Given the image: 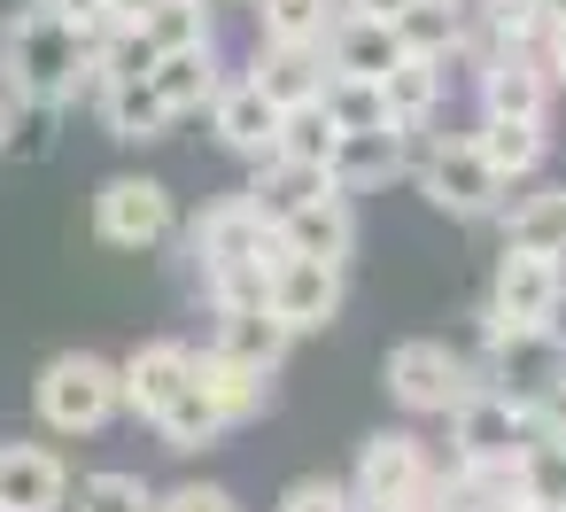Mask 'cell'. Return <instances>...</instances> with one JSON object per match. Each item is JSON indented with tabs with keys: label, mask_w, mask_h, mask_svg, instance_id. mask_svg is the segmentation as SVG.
Listing matches in <instances>:
<instances>
[{
	"label": "cell",
	"mask_w": 566,
	"mask_h": 512,
	"mask_svg": "<svg viewBox=\"0 0 566 512\" xmlns=\"http://www.w3.org/2000/svg\"><path fill=\"white\" fill-rule=\"evenodd\" d=\"M473 9V32L489 48H543V9L535 0H465Z\"/></svg>",
	"instance_id": "31"
},
{
	"label": "cell",
	"mask_w": 566,
	"mask_h": 512,
	"mask_svg": "<svg viewBox=\"0 0 566 512\" xmlns=\"http://www.w3.org/2000/svg\"><path fill=\"white\" fill-rule=\"evenodd\" d=\"M63 512H156V489L140 481V473H86V481H71V504Z\"/></svg>",
	"instance_id": "32"
},
{
	"label": "cell",
	"mask_w": 566,
	"mask_h": 512,
	"mask_svg": "<svg viewBox=\"0 0 566 512\" xmlns=\"http://www.w3.org/2000/svg\"><path fill=\"white\" fill-rule=\"evenodd\" d=\"M210 349L272 380V373H280V357L295 349V334H287L264 303H241V311H210Z\"/></svg>",
	"instance_id": "16"
},
{
	"label": "cell",
	"mask_w": 566,
	"mask_h": 512,
	"mask_svg": "<svg viewBox=\"0 0 566 512\" xmlns=\"http://www.w3.org/2000/svg\"><path fill=\"white\" fill-rule=\"evenodd\" d=\"M465 32H473V9H465V0H411V9L396 17L403 55H427V63H450V55L465 48Z\"/></svg>",
	"instance_id": "23"
},
{
	"label": "cell",
	"mask_w": 566,
	"mask_h": 512,
	"mask_svg": "<svg viewBox=\"0 0 566 512\" xmlns=\"http://www.w3.org/2000/svg\"><path fill=\"white\" fill-rule=\"evenodd\" d=\"M94 233H102L109 249H164V241L179 233V202H171L164 179L117 171V179H102V195H94Z\"/></svg>",
	"instance_id": "8"
},
{
	"label": "cell",
	"mask_w": 566,
	"mask_h": 512,
	"mask_svg": "<svg viewBox=\"0 0 566 512\" xmlns=\"http://www.w3.org/2000/svg\"><path fill=\"white\" fill-rule=\"evenodd\" d=\"M272 264H280V233H272V218H264L249 195H218V202L195 218V272H202L210 311L264 303Z\"/></svg>",
	"instance_id": "1"
},
{
	"label": "cell",
	"mask_w": 566,
	"mask_h": 512,
	"mask_svg": "<svg viewBox=\"0 0 566 512\" xmlns=\"http://www.w3.org/2000/svg\"><path fill=\"white\" fill-rule=\"evenodd\" d=\"M0 71H9V94L24 109H71L86 94V24L55 17L48 0L0 32Z\"/></svg>",
	"instance_id": "2"
},
{
	"label": "cell",
	"mask_w": 566,
	"mask_h": 512,
	"mask_svg": "<svg viewBox=\"0 0 566 512\" xmlns=\"http://www.w3.org/2000/svg\"><path fill=\"white\" fill-rule=\"evenodd\" d=\"M272 233H280V249H287V257L349 264V249H357V202H349V195H334V187H318L311 202L280 210V218H272Z\"/></svg>",
	"instance_id": "11"
},
{
	"label": "cell",
	"mask_w": 566,
	"mask_h": 512,
	"mask_svg": "<svg viewBox=\"0 0 566 512\" xmlns=\"http://www.w3.org/2000/svg\"><path fill=\"white\" fill-rule=\"evenodd\" d=\"M249 86L287 117V109H311L326 94V48H256L249 55Z\"/></svg>",
	"instance_id": "17"
},
{
	"label": "cell",
	"mask_w": 566,
	"mask_h": 512,
	"mask_svg": "<svg viewBox=\"0 0 566 512\" xmlns=\"http://www.w3.org/2000/svg\"><path fill=\"white\" fill-rule=\"evenodd\" d=\"M71 466L48 442H0V512H63Z\"/></svg>",
	"instance_id": "12"
},
{
	"label": "cell",
	"mask_w": 566,
	"mask_h": 512,
	"mask_svg": "<svg viewBox=\"0 0 566 512\" xmlns=\"http://www.w3.org/2000/svg\"><path fill=\"white\" fill-rule=\"evenodd\" d=\"M133 32L164 63V55H187V48H218V9H210V0H156Z\"/></svg>",
	"instance_id": "22"
},
{
	"label": "cell",
	"mask_w": 566,
	"mask_h": 512,
	"mask_svg": "<svg viewBox=\"0 0 566 512\" xmlns=\"http://www.w3.org/2000/svg\"><path fill=\"white\" fill-rule=\"evenodd\" d=\"M156 512H241V504H233V489H218V481H179L171 497H156Z\"/></svg>",
	"instance_id": "34"
},
{
	"label": "cell",
	"mask_w": 566,
	"mask_h": 512,
	"mask_svg": "<svg viewBox=\"0 0 566 512\" xmlns=\"http://www.w3.org/2000/svg\"><path fill=\"white\" fill-rule=\"evenodd\" d=\"M535 55H543L551 86H566V17H558V24H543V48H535Z\"/></svg>",
	"instance_id": "35"
},
{
	"label": "cell",
	"mask_w": 566,
	"mask_h": 512,
	"mask_svg": "<svg viewBox=\"0 0 566 512\" xmlns=\"http://www.w3.org/2000/svg\"><path fill=\"white\" fill-rule=\"evenodd\" d=\"M32 404H40V427H48V435L86 442V435H102V427L125 411V380H117L109 357H94V349H63V357L40 365Z\"/></svg>",
	"instance_id": "3"
},
{
	"label": "cell",
	"mask_w": 566,
	"mask_h": 512,
	"mask_svg": "<svg viewBox=\"0 0 566 512\" xmlns=\"http://www.w3.org/2000/svg\"><path fill=\"white\" fill-rule=\"evenodd\" d=\"M94 102H102V125H109L117 140H164V133H171V109H164L156 79H117V86H102Z\"/></svg>",
	"instance_id": "27"
},
{
	"label": "cell",
	"mask_w": 566,
	"mask_h": 512,
	"mask_svg": "<svg viewBox=\"0 0 566 512\" xmlns=\"http://www.w3.org/2000/svg\"><path fill=\"white\" fill-rule=\"evenodd\" d=\"M195 388L218 404L226 427H249V419L264 411V373H249V365H233V357H218V349H195Z\"/></svg>",
	"instance_id": "25"
},
{
	"label": "cell",
	"mask_w": 566,
	"mask_h": 512,
	"mask_svg": "<svg viewBox=\"0 0 566 512\" xmlns=\"http://www.w3.org/2000/svg\"><path fill=\"white\" fill-rule=\"evenodd\" d=\"M210 9H256V0H210Z\"/></svg>",
	"instance_id": "42"
},
{
	"label": "cell",
	"mask_w": 566,
	"mask_h": 512,
	"mask_svg": "<svg viewBox=\"0 0 566 512\" xmlns=\"http://www.w3.org/2000/svg\"><path fill=\"white\" fill-rule=\"evenodd\" d=\"M411 9V0H342V17H380V24H396Z\"/></svg>",
	"instance_id": "37"
},
{
	"label": "cell",
	"mask_w": 566,
	"mask_h": 512,
	"mask_svg": "<svg viewBox=\"0 0 566 512\" xmlns=\"http://www.w3.org/2000/svg\"><path fill=\"white\" fill-rule=\"evenodd\" d=\"M380 94H388V125H434V109H442V94H450V63L403 55V63L380 79Z\"/></svg>",
	"instance_id": "24"
},
{
	"label": "cell",
	"mask_w": 566,
	"mask_h": 512,
	"mask_svg": "<svg viewBox=\"0 0 566 512\" xmlns=\"http://www.w3.org/2000/svg\"><path fill=\"white\" fill-rule=\"evenodd\" d=\"M156 435H164V450H210L218 435H233L226 419H218V404L195 388V373H187V388L164 404V419H156Z\"/></svg>",
	"instance_id": "29"
},
{
	"label": "cell",
	"mask_w": 566,
	"mask_h": 512,
	"mask_svg": "<svg viewBox=\"0 0 566 512\" xmlns=\"http://www.w3.org/2000/svg\"><path fill=\"white\" fill-rule=\"evenodd\" d=\"M280 512H349V481H334V473H303V481L280 497Z\"/></svg>",
	"instance_id": "33"
},
{
	"label": "cell",
	"mask_w": 566,
	"mask_h": 512,
	"mask_svg": "<svg viewBox=\"0 0 566 512\" xmlns=\"http://www.w3.org/2000/svg\"><path fill=\"white\" fill-rule=\"evenodd\" d=\"M465 140L481 148V164H489L504 187L535 179V171H543V156H551V133H543V125H520V117H481Z\"/></svg>",
	"instance_id": "20"
},
{
	"label": "cell",
	"mask_w": 566,
	"mask_h": 512,
	"mask_svg": "<svg viewBox=\"0 0 566 512\" xmlns=\"http://www.w3.org/2000/svg\"><path fill=\"white\" fill-rule=\"evenodd\" d=\"M380 380H388V396H396L411 419H450L489 373H481L465 349H450V342H396L388 365H380Z\"/></svg>",
	"instance_id": "5"
},
{
	"label": "cell",
	"mask_w": 566,
	"mask_h": 512,
	"mask_svg": "<svg viewBox=\"0 0 566 512\" xmlns=\"http://www.w3.org/2000/svg\"><path fill=\"white\" fill-rule=\"evenodd\" d=\"M504 226V249H535V257H566V187H535V195H512L496 210Z\"/></svg>",
	"instance_id": "21"
},
{
	"label": "cell",
	"mask_w": 566,
	"mask_h": 512,
	"mask_svg": "<svg viewBox=\"0 0 566 512\" xmlns=\"http://www.w3.org/2000/svg\"><path fill=\"white\" fill-rule=\"evenodd\" d=\"M187 373H195V349H187V342H140V349L117 365V380H125V411L156 427L164 404L187 388Z\"/></svg>",
	"instance_id": "15"
},
{
	"label": "cell",
	"mask_w": 566,
	"mask_h": 512,
	"mask_svg": "<svg viewBox=\"0 0 566 512\" xmlns=\"http://www.w3.org/2000/svg\"><path fill=\"white\" fill-rule=\"evenodd\" d=\"M566 311V257H535V249H504L489 303H481V334H551Z\"/></svg>",
	"instance_id": "4"
},
{
	"label": "cell",
	"mask_w": 566,
	"mask_h": 512,
	"mask_svg": "<svg viewBox=\"0 0 566 512\" xmlns=\"http://www.w3.org/2000/svg\"><path fill=\"white\" fill-rule=\"evenodd\" d=\"M349 512H427V504H357V497H349Z\"/></svg>",
	"instance_id": "40"
},
{
	"label": "cell",
	"mask_w": 566,
	"mask_h": 512,
	"mask_svg": "<svg viewBox=\"0 0 566 512\" xmlns=\"http://www.w3.org/2000/svg\"><path fill=\"white\" fill-rule=\"evenodd\" d=\"M342 0H256V48H326Z\"/></svg>",
	"instance_id": "26"
},
{
	"label": "cell",
	"mask_w": 566,
	"mask_h": 512,
	"mask_svg": "<svg viewBox=\"0 0 566 512\" xmlns=\"http://www.w3.org/2000/svg\"><path fill=\"white\" fill-rule=\"evenodd\" d=\"M148 9H156V0H109V24H125V32H133Z\"/></svg>",
	"instance_id": "38"
},
{
	"label": "cell",
	"mask_w": 566,
	"mask_h": 512,
	"mask_svg": "<svg viewBox=\"0 0 566 512\" xmlns=\"http://www.w3.org/2000/svg\"><path fill=\"white\" fill-rule=\"evenodd\" d=\"M55 17H71V24H109V0H48Z\"/></svg>",
	"instance_id": "36"
},
{
	"label": "cell",
	"mask_w": 566,
	"mask_h": 512,
	"mask_svg": "<svg viewBox=\"0 0 566 512\" xmlns=\"http://www.w3.org/2000/svg\"><path fill=\"white\" fill-rule=\"evenodd\" d=\"M318 109H326L342 133H373V125H388V94H380V79H342V71H326Z\"/></svg>",
	"instance_id": "30"
},
{
	"label": "cell",
	"mask_w": 566,
	"mask_h": 512,
	"mask_svg": "<svg viewBox=\"0 0 566 512\" xmlns=\"http://www.w3.org/2000/svg\"><path fill=\"white\" fill-rule=\"evenodd\" d=\"M473 94H481V117H520V125H543L551 109V71L535 48H489V63L473 71Z\"/></svg>",
	"instance_id": "10"
},
{
	"label": "cell",
	"mask_w": 566,
	"mask_h": 512,
	"mask_svg": "<svg viewBox=\"0 0 566 512\" xmlns=\"http://www.w3.org/2000/svg\"><path fill=\"white\" fill-rule=\"evenodd\" d=\"M396 63H403L396 24H380V17H334V32H326V71H342V79H388Z\"/></svg>",
	"instance_id": "18"
},
{
	"label": "cell",
	"mask_w": 566,
	"mask_h": 512,
	"mask_svg": "<svg viewBox=\"0 0 566 512\" xmlns=\"http://www.w3.org/2000/svg\"><path fill=\"white\" fill-rule=\"evenodd\" d=\"M434 450L411 435V427H388L357 450V473H349V497L357 504H434Z\"/></svg>",
	"instance_id": "7"
},
{
	"label": "cell",
	"mask_w": 566,
	"mask_h": 512,
	"mask_svg": "<svg viewBox=\"0 0 566 512\" xmlns=\"http://www.w3.org/2000/svg\"><path fill=\"white\" fill-rule=\"evenodd\" d=\"M411 179H419V195H427L442 218H465V226H481V218H496V210L512 202V187L481 164L473 140H427V156L411 164Z\"/></svg>",
	"instance_id": "6"
},
{
	"label": "cell",
	"mask_w": 566,
	"mask_h": 512,
	"mask_svg": "<svg viewBox=\"0 0 566 512\" xmlns=\"http://www.w3.org/2000/svg\"><path fill=\"white\" fill-rule=\"evenodd\" d=\"M210 133H218V148H226V156L264 164V156H272V140H280V109L249 86V71H233V79L218 86V102H210Z\"/></svg>",
	"instance_id": "13"
},
{
	"label": "cell",
	"mask_w": 566,
	"mask_h": 512,
	"mask_svg": "<svg viewBox=\"0 0 566 512\" xmlns=\"http://www.w3.org/2000/svg\"><path fill=\"white\" fill-rule=\"evenodd\" d=\"M17 140V109H9V94H0V148Z\"/></svg>",
	"instance_id": "39"
},
{
	"label": "cell",
	"mask_w": 566,
	"mask_h": 512,
	"mask_svg": "<svg viewBox=\"0 0 566 512\" xmlns=\"http://www.w3.org/2000/svg\"><path fill=\"white\" fill-rule=\"evenodd\" d=\"M264 311H272L287 334L334 326V318H342V264H326V257H287V249H280V264H272V280H264Z\"/></svg>",
	"instance_id": "9"
},
{
	"label": "cell",
	"mask_w": 566,
	"mask_h": 512,
	"mask_svg": "<svg viewBox=\"0 0 566 512\" xmlns=\"http://www.w3.org/2000/svg\"><path fill=\"white\" fill-rule=\"evenodd\" d=\"M334 140H342V125H334L318 102H311V109H287V117H280V140H272V164H295V171H318V179H326Z\"/></svg>",
	"instance_id": "28"
},
{
	"label": "cell",
	"mask_w": 566,
	"mask_h": 512,
	"mask_svg": "<svg viewBox=\"0 0 566 512\" xmlns=\"http://www.w3.org/2000/svg\"><path fill=\"white\" fill-rule=\"evenodd\" d=\"M388 179H403V125H373V133H342L334 140V156H326V187L334 195H373V187H388Z\"/></svg>",
	"instance_id": "14"
},
{
	"label": "cell",
	"mask_w": 566,
	"mask_h": 512,
	"mask_svg": "<svg viewBox=\"0 0 566 512\" xmlns=\"http://www.w3.org/2000/svg\"><path fill=\"white\" fill-rule=\"evenodd\" d=\"M558 512H566V504H558Z\"/></svg>",
	"instance_id": "43"
},
{
	"label": "cell",
	"mask_w": 566,
	"mask_h": 512,
	"mask_svg": "<svg viewBox=\"0 0 566 512\" xmlns=\"http://www.w3.org/2000/svg\"><path fill=\"white\" fill-rule=\"evenodd\" d=\"M148 79H156V94H164V109H171V125H179V117H202L233 71L218 63V48H187V55H164Z\"/></svg>",
	"instance_id": "19"
},
{
	"label": "cell",
	"mask_w": 566,
	"mask_h": 512,
	"mask_svg": "<svg viewBox=\"0 0 566 512\" xmlns=\"http://www.w3.org/2000/svg\"><path fill=\"white\" fill-rule=\"evenodd\" d=\"M535 9H543V24H558V17H566V0H535Z\"/></svg>",
	"instance_id": "41"
}]
</instances>
